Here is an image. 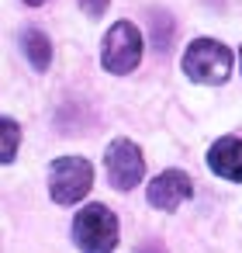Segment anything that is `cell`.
Segmentation results:
<instances>
[{
    "mask_svg": "<svg viewBox=\"0 0 242 253\" xmlns=\"http://www.w3.org/2000/svg\"><path fill=\"white\" fill-rule=\"evenodd\" d=\"M73 239L83 253H111L118 246V218L104 205H87L73 218Z\"/></svg>",
    "mask_w": 242,
    "mask_h": 253,
    "instance_id": "6da1fadb",
    "label": "cell"
},
{
    "mask_svg": "<svg viewBox=\"0 0 242 253\" xmlns=\"http://www.w3.org/2000/svg\"><path fill=\"white\" fill-rule=\"evenodd\" d=\"M183 73L197 84H225L232 73V52L228 45L214 39H197L183 52Z\"/></svg>",
    "mask_w": 242,
    "mask_h": 253,
    "instance_id": "7a4b0ae2",
    "label": "cell"
},
{
    "mask_svg": "<svg viewBox=\"0 0 242 253\" xmlns=\"http://www.w3.org/2000/svg\"><path fill=\"white\" fill-rule=\"evenodd\" d=\"M94 187V167L83 156H59L49 167V194L59 205H76Z\"/></svg>",
    "mask_w": 242,
    "mask_h": 253,
    "instance_id": "3957f363",
    "label": "cell"
},
{
    "mask_svg": "<svg viewBox=\"0 0 242 253\" xmlns=\"http://www.w3.org/2000/svg\"><path fill=\"white\" fill-rule=\"evenodd\" d=\"M101 63L107 73H132L142 63V35L132 21H118L111 25V32L104 35V49H101Z\"/></svg>",
    "mask_w": 242,
    "mask_h": 253,
    "instance_id": "277c9868",
    "label": "cell"
},
{
    "mask_svg": "<svg viewBox=\"0 0 242 253\" xmlns=\"http://www.w3.org/2000/svg\"><path fill=\"white\" fill-rule=\"evenodd\" d=\"M104 167H107V177L118 191H132L135 184H142V173H145V160H142V149L128 139H114L104 153Z\"/></svg>",
    "mask_w": 242,
    "mask_h": 253,
    "instance_id": "5b68a950",
    "label": "cell"
},
{
    "mask_svg": "<svg viewBox=\"0 0 242 253\" xmlns=\"http://www.w3.org/2000/svg\"><path fill=\"white\" fill-rule=\"evenodd\" d=\"M190 194H194V184H190V177H187L183 170H166V173H159V177L149 184V205L159 208V211L180 208Z\"/></svg>",
    "mask_w": 242,
    "mask_h": 253,
    "instance_id": "8992f818",
    "label": "cell"
},
{
    "mask_svg": "<svg viewBox=\"0 0 242 253\" xmlns=\"http://www.w3.org/2000/svg\"><path fill=\"white\" fill-rule=\"evenodd\" d=\"M207 167H211L218 177L239 184V180H242V139H235V135L218 139V142L211 146V153H207Z\"/></svg>",
    "mask_w": 242,
    "mask_h": 253,
    "instance_id": "52a82bcc",
    "label": "cell"
},
{
    "mask_svg": "<svg viewBox=\"0 0 242 253\" xmlns=\"http://www.w3.org/2000/svg\"><path fill=\"white\" fill-rule=\"evenodd\" d=\"M21 49H25V56L32 59V66H35L38 73L49 70V63H52V39H49L45 32L25 28V32H21Z\"/></svg>",
    "mask_w": 242,
    "mask_h": 253,
    "instance_id": "ba28073f",
    "label": "cell"
},
{
    "mask_svg": "<svg viewBox=\"0 0 242 253\" xmlns=\"http://www.w3.org/2000/svg\"><path fill=\"white\" fill-rule=\"evenodd\" d=\"M21 146V128L14 118H0V163H11Z\"/></svg>",
    "mask_w": 242,
    "mask_h": 253,
    "instance_id": "9c48e42d",
    "label": "cell"
},
{
    "mask_svg": "<svg viewBox=\"0 0 242 253\" xmlns=\"http://www.w3.org/2000/svg\"><path fill=\"white\" fill-rule=\"evenodd\" d=\"M152 25H156V49L166 52V49H170V39H173V21H170V14H156Z\"/></svg>",
    "mask_w": 242,
    "mask_h": 253,
    "instance_id": "30bf717a",
    "label": "cell"
},
{
    "mask_svg": "<svg viewBox=\"0 0 242 253\" xmlns=\"http://www.w3.org/2000/svg\"><path fill=\"white\" fill-rule=\"evenodd\" d=\"M107 4H111V0H80V7H83V11H87L90 18H104Z\"/></svg>",
    "mask_w": 242,
    "mask_h": 253,
    "instance_id": "8fae6325",
    "label": "cell"
},
{
    "mask_svg": "<svg viewBox=\"0 0 242 253\" xmlns=\"http://www.w3.org/2000/svg\"><path fill=\"white\" fill-rule=\"evenodd\" d=\"M138 253H166V250H163V246H159V243H145V246H142V250H138Z\"/></svg>",
    "mask_w": 242,
    "mask_h": 253,
    "instance_id": "7c38bea8",
    "label": "cell"
},
{
    "mask_svg": "<svg viewBox=\"0 0 242 253\" xmlns=\"http://www.w3.org/2000/svg\"><path fill=\"white\" fill-rule=\"evenodd\" d=\"M25 4H32V7H38V4H45V0H25Z\"/></svg>",
    "mask_w": 242,
    "mask_h": 253,
    "instance_id": "4fadbf2b",
    "label": "cell"
},
{
    "mask_svg": "<svg viewBox=\"0 0 242 253\" xmlns=\"http://www.w3.org/2000/svg\"><path fill=\"white\" fill-rule=\"evenodd\" d=\"M239 59H242V56H239Z\"/></svg>",
    "mask_w": 242,
    "mask_h": 253,
    "instance_id": "5bb4252c",
    "label": "cell"
}]
</instances>
